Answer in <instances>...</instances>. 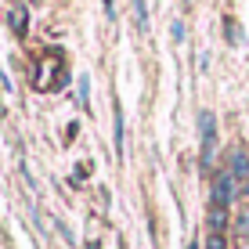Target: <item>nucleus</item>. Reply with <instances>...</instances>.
<instances>
[{
	"label": "nucleus",
	"instance_id": "nucleus-1",
	"mask_svg": "<svg viewBox=\"0 0 249 249\" xmlns=\"http://www.w3.org/2000/svg\"><path fill=\"white\" fill-rule=\"evenodd\" d=\"M199 126H202V166L210 170L213 166V148H217V119H213V112H202Z\"/></svg>",
	"mask_w": 249,
	"mask_h": 249
},
{
	"label": "nucleus",
	"instance_id": "nucleus-2",
	"mask_svg": "<svg viewBox=\"0 0 249 249\" xmlns=\"http://www.w3.org/2000/svg\"><path fill=\"white\" fill-rule=\"evenodd\" d=\"M235 174L231 170H220L217 174V181H213V206H228L231 202V195H235Z\"/></svg>",
	"mask_w": 249,
	"mask_h": 249
},
{
	"label": "nucleus",
	"instance_id": "nucleus-3",
	"mask_svg": "<svg viewBox=\"0 0 249 249\" xmlns=\"http://www.w3.org/2000/svg\"><path fill=\"white\" fill-rule=\"evenodd\" d=\"M228 231V206H213L210 210V235H224Z\"/></svg>",
	"mask_w": 249,
	"mask_h": 249
},
{
	"label": "nucleus",
	"instance_id": "nucleus-4",
	"mask_svg": "<svg viewBox=\"0 0 249 249\" xmlns=\"http://www.w3.org/2000/svg\"><path fill=\"white\" fill-rule=\"evenodd\" d=\"M134 25H137V33L148 29V11H144V0H134Z\"/></svg>",
	"mask_w": 249,
	"mask_h": 249
},
{
	"label": "nucleus",
	"instance_id": "nucleus-5",
	"mask_svg": "<svg viewBox=\"0 0 249 249\" xmlns=\"http://www.w3.org/2000/svg\"><path fill=\"white\" fill-rule=\"evenodd\" d=\"M7 22H11V29L18 33V36H25V11H22V7H11V15H7Z\"/></svg>",
	"mask_w": 249,
	"mask_h": 249
},
{
	"label": "nucleus",
	"instance_id": "nucleus-6",
	"mask_svg": "<svg viewBox=\"0 0 249 249\" xmlns=\"http://www.w3.org/2000/svg\"><path fill=\"white\" fill-rule=\"evenodd\" d=\"M116 148L123 152V112H119V105H116Z\"/></svg>",
	"mask_w": 249,
	"mask_h": 249
},
{
	"label": "nucleus",
	"instance_id": "nucleus-7",
	"mask_svg": "<svg viewBox=\"0 0 249 249\" xmlns=\"http://www.w3.org/2000/svg\"><path fill=\"white\" fill-rule=\"evenodd\" d=\"M235 224H238V235H242L246 242H249V210H242V217H238Z\"/></svg>",
	"mask_w": 249,
	"mask_h": 249
},
{
	"label": "nucleus",
	"instance_id": "nucleus-8",
	"mask_svg": "<svg viewBox=\"0 0 249 249\" xmlns=\"http://www.w3.org/2000/svg\"><path fill=\"white\" fill-rule=\"evenodd\" d=\"M206 249H228V238L224 235H210L206 238Z\"/></svg>",
	"mask_w": 249,
	"mask_h": 249
},
{
	"label": "nucleus",
	"instance_id": "nucleus-9",
	"mask_svg": "<svg viewBox=\"0 0 249 249\" xmlns=\"http://www.w3.org/2000/svg\"><path fill=\"white\" fill-rule=\"evenodd\" d=\"M87 90H90V83H87V76H80V105H83V108H87V98H90V94H87Z\"/></svg>",
	"mask_w": 249,
	"mask_h": 249
},
{
	"label": "nucleus",
	"instance_id": "nucleus-10",
	"mask_svg": "<svg viewBox=\"0 0 249 249\" xmlns=\"http://www.w3.org/2000/svg\"><path fill=\"white\" fill-rule=\"evenodd\" d=\"M174 40H177V44L184 40V25H181V22H174Z\"/></svg>",
	"mask_w": 249,
	"mask_h": 249
},
{
	"label": "nucleus",
	"instance_id": "nucleus-11",
	"mask_svg": "<svg viewBox=\"0 0 249 249\" xmlns=\"http://www.w3.org/2000/svg\"><path fill=\"white\" fill-rule=\"evenodd\" d=\"M242 195H246V199H249V184H242Z\"/></svg>",
	"mask_w": 249,
	"mask_h": 249
},
{
	"label": "nucleus",
	"instance_id": "nucleus-12",
	"mask_svg": "<svg viewBox=\"0 0 249 249\" xmlns=\"http://www.w3.org/2000/svg\"><path fill=\"white\" fill-rule=\"evenodd\" d=\"M33 4H40V0H33Z\"/></svg>",
	"mask_w": 249,
	"mask_h": 249
}]
</instances>
